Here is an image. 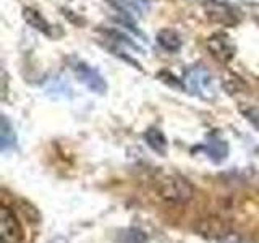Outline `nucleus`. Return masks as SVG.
Here are the masks:
<instances>
[{"label":"nucleus","instance_id":"10","mask_svg":"<svg viewBox=\"0 0 259 243\" xmlns=\"http://www.w3.org/2000/svg\"><path fill=\"white\" fill-rule=\"evenodd\" d=\"M144 141H146V144H148L154 152L159 154V156H162V157L167 156V152H168V140H167V136L164 135V132H162L160 128L149 127L144 132Z\"/></svg>","mask_w":259,"mask_h":243},{"label":"nucleus","instance_id":"9","mask_svg":"<svg viewBox=\"0 0 259 243\" xmlns=\"http://www.w3.org/2000/svg\"><path fill=\"white\" fill-rule=\"evenodd\" d=\"M23 20L26 21L29 26L40 32V34H44V36H54V28H52V24L49 23L42 15H40L36 8H31V7H26V8H23Z\"/></svg>","mask_w":259,"mask_h":243},{"label":"nucleus","instance_id":"4","mask_svg":"<svg viewBox=\"0 0 259 243\" xmlns=\"http://www.w3.org/2000/svg\"><path fill=\"white\" fill-rule=\"evenodd\" d=\"M202 5L209 18L222 26H237L240 23V12L227 0H204Z\"/></svg>","mask_w":259,"mask_h":243},{"label":"nucleus","instance_id":"2","mask_svg":"<svg viewBox=\"0 0 259 243\" xmlns=\"http://www.w3.org/2000/svg\"><path fill=\"white\" fill-rule=\"evenodd\" d=\"M183 85L186 91L199 97L201 101L212 102L217 99V86L212 73L201 65H193L185 71Z\"/></svg>","mask_w":259,"mask_h":243},{"label":"nucleus","instance_id":"1","mask_svg":"<svg viewBox=\"0 0 259 243\" xmlns=\"http://www.w3.org/2000/svg\"><path fill=\"white\" fill-rule=\"evenodd\" d=\"M156 191L168 205L183 206L190 202L194 188L185 177L177 174H160L156 178Z\"/></svg>","mask_w":259,"mask_h":243},{"label":"nucleus","instance_id":"3","mask_svg":"<svg viewBox=\"0 0 259 243\" xmlns=\"http://www.w3.org/2000/svg\"><path fill=\"white\" fill-rule=\"evenodd\" d=\"M68 65L76 79L81 81L89 91L96 94H105V91H107V81L94 67H91L84 60L78 59V57H70Z\"/></svg>","mask_w":259,"mask_h":243},{"label":"nucleus","instance_id":"12","mask_svg":"<svg viewBox=\"0 0 259 243\" xmlns=\"http://www.w3.org/2000/svg\"><path fill=\"white\" fill-rule=\"evenodd\" d=\"M0 141H2V151L7 152L8 149H12L16 146V133H15V128L13 124L8 120L7 115H2V127H0Z\"/></svg>","mask_w":259,"mask_h":243},{"label":"nucleus","instance_id":"14","mask_svg":"<svg viewBox=\"0 0 259 243\" xmlns=\"http://www.w3.org/2000/svg\"><path fill=\"white\" fill-rule=\"evenodd\" d=\"M243 117H245L251 125H253V128L256 130V132L259 133V107H246L243 109Z\"/></svg>","mask_w":259,"mask_h":243},{"label":"nucleus","instance_id":"7","mask_svg":"<svg viewBox=\"0 0 259 243\" xmlns=\"http://www.w3.org/2000/svg\"><path fill=\"white\" fill-rule=\"evenodd\" d=\"M109 7H112L120 16V21L125 24L128 29H132L135 34L141 36V31L136 28L135 23V13H136V7L130 2V0H104Z\"/></svg>","mask_w":259,"mask_h":243},{"label":"nucleus","instance_id":"8","mask_svg":"<svg viewBox=\"0 0 259 243\" xmlns=\"http://www.w3.org/2000/svg\"><path fill=\"white\" fill-rule=\"evenodd\" d=\"M202 149L207 154V157L214 162V164H222V162L229 157V143H227L224 138H221L219 135H209L207 140L202 146Z\"/></svg>","mask_w":259,"mask_h":243},{"label":"nucleus","instance_id":"13","mask_svg":"<svg viewBox=\"0 0 259 243\" xmlns=\"http://www.w3.org/2000/svg\"><path fill=\"white\" fill-rule=\"evenodd\" d=\"M118 241L120 243H148V235L140 229H125L121 230L118 235Z\"/></svg>","mask_w":259,"mask_h":243},{"label":"nucleus","instance_id":"6","mask_svg":"<svg viewBox=\"0 0 259 243\" xmlns=\"http://www.w3.org/2000/svg\"><path fill=\"white\" fill-rule=\"evenodd\" d=\"M23 227L13 209L8 206L0 208V241L2 243H21L23 241Z\"/></svg>","mask_w":259,"mask_h":243},{"label":"nucleus","instance_id":"16","mask_svg":"<svg viewBox=\"0 0 259 243\" xmlns=\"http://www.w3.org/2000/svg\"><path fill=\"white\" fill-rule=\"evenodd\" d=\"M256 21H257V24H259V18H256Z\"/></svg>","mask_w":259,"mask_h":243},{"label":"nucleus","instance_id":"5","mask_svg":"<svg viewBox=\"0 0 259 243\" xmlns=\"http://www.w3.org/2000/svg\"><path fill=\"white\" fill-rule=\"evenodd\" d=\"M206 47L210 52V55L222 63L232 62L235 54H237V46H235L232 37L224 31H217L214 34H210L206 39Z\"/></svg>","mask_w":259,"mask_h":243},{"label":"nucleus","instance_id":"11","mask_svg":"<svg viewBox=\"0 0 259 243\" xmlns=\"http://www.w3.org/2000/svg\"><path fill=\"white\" fill-rule=\"evenodd\" d=\"M156 40H157V44L164 49V51H167V52H172V54H175V52H178L182 49V37H180V34L175 31V29H172V28H164V29H160L159 32H157V36H156Z\"/></svg>","mask_w":259,"mask_h":243},{"label":"nucleus","instance_id":"15","mask_svg":"<svg viewBox=\"0 0 259 243\" xmlns=\"http://www.w3.org/2000/svg\"><path fill=\"white\" fill-rule=\"evenodd\" d=\"M132 4L135 7H141V8H144V10H148L152 4V0H132Z\"/></svg>","mask_w":259,"mask_h":243}]
</instances>
